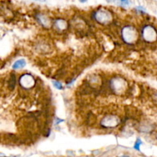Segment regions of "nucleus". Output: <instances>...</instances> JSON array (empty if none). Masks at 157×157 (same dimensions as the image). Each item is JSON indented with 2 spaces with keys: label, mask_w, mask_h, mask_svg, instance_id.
I'll return each mask as SVG.
<instances>
[{
  "label": "nucleus",
  "mask_w": 157,
  "mask_h": 157,
  "mask_svg": "<svg viewBox=\"0 0 157 157\" xmlns=\"http://www.w3.org/2000/svg\"><path fill=\"white\" fill-rule=\"evenodd\" d=\"M121 34L123 41L129 44L135 43L138 38V32L136 29L130 25L125 26L122 30Z\"/></svg>",
  "instance_id": "obj_1"
},
{
  "label": "nucleus",
  "mask_w": 157,
  "mask_h": 157,
  "mask_svg": "<svg viewBox=\"0 0 157 157\" xmlns=\"http://www.w3.org/2000/svg\"><path fill=\"white\" fill-rule=\"evenodd\" d=\"M142 37L146 42H155L157 40V31L153 26L145 25L142 29Z\"/></svg>",
  "instance_id": "obj_2"
},
{
  "label": "nucleus",
  "mask_w": 157,
  "mask_h": 157,
  "mask_svg": "<svg viewBox=\"0 0 157 157\" xmlns=\"http://www.w3.org/2000/svg\"><path fill=\"white\" fill-rule=\"evenodd\" d=\"M94 18L97 22L102 25H106L110 22L112 19V14L106 9H101L95 12L94 14Z\"/></svg>",
  "instance_id": "obj_3"
},
{
  "label": "nucleus",
  "mask_w": 157,
  "mask_h": 157,
  "mask_svg": "<svg viewBox=\"0 0 157 157\" xmlns=\"http://www.w3.org/2000/svg\"><path fill=\"white\" fill-rule=\"evenodd\" d=\"M120 123V119L115 115H108L101 121V125L105 128H112L118 126Z\"/></svg>",
  "instance_id": "obj_4"
},
{
  "label": "nucleus",
  "mask_w": 157,
  "mask_h": 157,
  "mask_svg": "<svg viewBox=\"0 0 157 157\" xmlns=\"http://www.w3.org/2000/svg\"><path fill=\"white\" fill-rule=\"evenodd\" d=\"M110 87L114 92L121 93V92L124 91L126 90V87H127V83L125 80L122 79V78H113L111 81Z\"/></svg>",
  "instance_id": "obj_5"
},
{
  "label": "nucleus",
  "mask_w": 157,
  "mask_h": 157,
  "mask_svg": "<svg viewBox=\"0 0 157 157\" xmlns=\"http://www.w3.org/2000/svg\"><path fill=\"white\" fill-rule=\"evenodd\" d=\"M19 84L24 88L29 89L35 85V81L32 75H29V74H26V75H22L20 78Z\"/></svg>",
  "instance_id": "obj_6"
},
{
  "label": "nucleus",
  "mask_w": 157,
  "mask_h": 157,
  "mask_svg": "<svg viewBox=\"0 0 157 157\" xmlns=\"http://www.w3.org/2000/svg\"><path fill=\"white\" fill-rule=\"evenodd\" d=\"M53 27L58 32H62L67 29V22L66 20L62 19V18H58L54 21L53 23Z\"/></svg>",
  "instance_id": "obj_7"
},
{
  "label": "nucleus",
  "mask_w": 157,
  "mask_h": 157,
  "mask_svg": "<svg viewBox=\"0 0 157 157\" xmlns=\"http://www.w3.org/2000/svg\"><path fill=\"white\" fill-rule=\"evenodd\" d=\"M37 18H38V21H39L43 26H45V27H49V26L51 25L50 20H49V18H47L45 15H42V14H40V15H38Z\"/></svg>",
  "instance_id": "obj_8"
},
{
  "label": "nucleus",
  "mask_w": 157,
  "mask_h": 157,
  "mask_svg": "<svg viewBox=\"0 0 157 157\" xmlns=\"http://www.w3.org/2000/svg\"><path fill=\"white\" fill-rule=\"evenodd\" d=\"M26 66V61L24 60H18V61H15L14 63V64L12 65V67L14 69H19V68H22Z\"/></svg>",
  "instance_id": "obj_9"
},
{
  "label": "nucleus",
  "mask_w": 157,
  "mask_h": 157,
  "mask_svg": "<svg viewBox=\"0 0 157 157\" xmlns=\"http://www.w3.org/2000/svg\"><path fill=\"white\" fill-rule=\"evenodd\" d=\"M15 76H13L12 75V77H11V79L10 81H9V87H10L11 89H13L14 87H15Z\"/></svg>",
  "instance_id": "obj_10"
},
{
  "label": "nucleus",
  "mask_w": 157,
  "mask_h": 157,
  "mask_svg": "<svg viewBox=\"0 0 157 157\" xmlns=\"http://www.w3.org/2000/svg\"><path fill=\"white\" fill-rule=\"evenodd\" d=\"M142 144V142L140 140H137V141L135 142V145H134V148L136 150H139V147H140V145Z\"/></svg>",
  "instance_id": "obj_11"
},
{
  "label": "nucleus",
  "mask_w": 157,
  "mask_h": 157,
  "mask_svg": "<svg viewBox=\"0 0 157 157\" xmlns=\"http://www.w3.org/2000/svg\"><path fill=\"white\" fill-rule=\"evenodd\" d=\"M53 84H54V85H55V87H56V88H58V89L62 88V84H60V83L57 82V81H53Z\"/></svg>",
  "instance_id": "obj_12"
},
{
  "label": "nucleus",
  "mask_w": 157,
  "mask_h": 157,
  "mask_svg": "<svg viewBox=\"0 0 157 157\" xmlns=\"http://www.w3.org/2000/svg\"><path fill=\"white\" fill-rule=\"evenodd\" d=\"M154 99H155V102L157 103V93L155 94V96H154Z\"/></svg>",
  "instance_id": "obj_13"
},
{
  "label": "nucleus",
  "mask_w": 157,
  "mask_h": 157,
  "mask_svg": "<svg viewBox=\"0 0 157 157\" xmlns=\"http://www.w3.org/2000/svg\"><path fill=\"white\" fill-rule=\"evenodd\" d=\"M120 157H129V156H120Z\"/></svg>",
  "instance_id": "obj_14"
},
{
  "label": "nucleus",
  "mask_w": 157,
  "mask_h": 157,
  "mask_svg": "<svg viewBox=\"0 0 157 157\" xmlns=\"http://www.w3.org/2000/svg\"><path fill=\"white\" fill-rule=\"evenodd\" d=\"M156 139H157V136H156Z\"/></svg>",
  "instance_id": "obj_15"
}]
</instances>
